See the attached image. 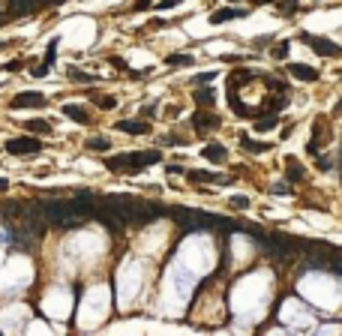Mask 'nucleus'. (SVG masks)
Masks as SVG:
<instances>
[{"instance_id":"nucleus-1","label":"nucleus","mask_w":342,"mask_h":336,"mask_svg":"<svg viewBox=\"0 0 342 336\" xmlns=\"http://www.w3.org/2000/svg\"><path fill=\"white\" fill-rule=\"evenodd\" d=\"M153 162H159V150H147V153H123V156H111L105 165L111 168V171H129V174H135V171H141L144 165H153Z\"/></svg>"},{"instance_id":"nucleus-2","label":"nucleus","mask_w":342,"mask_h":336,"mask_svg":"<svg viewBox=\"0 0 342 336\" xmlns=\"http://www.w3.org/2000/svg\"><path fill=\"white\" fill-rule=\"evenodd\" d=\"M6 150L12 153V156H33V153H39L42 150V144H39V138H9L6 141Z\"/></svg>"},{"instance_id":"nucleus-3","label":"nucleus","mask_w":342,"mask_h":336,"mask_svg":"<svg viewBox=\"0 0 342 336\" xmlns=\"http://www.w3.org/2000/svg\"><path fill=\"white\" fill-rule=\"evenodd\" d=\"M300 39H303L306 45H312V48H315V54H324V57L339 54V45H336V42H330V39H318V36H309V33H303Z\"/></svg>"},{"instance_id":"nucleus-4","label":"nucleus","mask_w":342,"mask_h":336,"mask_svg":"<svg viewBox=\"0 0 342 336\" xmlns=\"http://www.w3.org/2000/svg\"><path fill=\"white\" fill-rule=\"evenodd\" d=\"M9 105H12V108H42V105H45V96H42V93L27 90V93H18Z\"/></svg>"},{"instance_id":"nucleus-5","label":"nucleus","mask_w":342,"mask_h":336,"mask_svg":"<svg viewBox=\"0 0 342 336\" xmlns=\"http://www.w3.org/2000/svg\"><path fill=\"white\" fill-rule=\"evenodd\" d=\"M192 126H195V132H198V135H204V132L216 129V117H213V114H207V111H198V114L192 117Z\"/></svg>"},{"instance_id":"nucleus-6","label":"nucleus","mask_w":342,"mask_h":336,"mask_svg":"<svg viewBox=\"0 0 342 336\" xmlns=\"http://www.w3.org/2000/svg\"><path fill=\"white\" fill-rule=\"evenodd\" d=\"M117 129L120 132H129V135H147L150 132V123H144V120H120Z\"/></svg>"},{"instance_id":"nucleus-7","label":"nucleus","mask_w":342,"mask_h":336,"mask_svg":"<svg viewBox=\"0 0 342 336\" xmlns=\"http://www.w3.org/2000/svg\"><path fill=\"white\" fill-rule=\"evenodd\" d=\"M288 72H291L294 78H300V81H315V78H318V72H315L312 66H306V63H291Z\"/></svg>"},{"instance_id":"nucleus-8","label":"nucleus","mask_w":342,"mask_h":336,"mask_svg":"<svg viewBox=\"0 0 342 336\" xmlns=\"http://www.w3.org/2000/svg\"><path fill=\"white\" fill-rule=\"evenodd\" d=\"M186 177L192 180V183H225V177L222 174H213V171H186Z\"/></svg>"},{"instance_id":"nucleus-9","label":"nucleus","mask_w":342,"mask_h":336,"mask_svg":"<svg viewBox=\"0 0 342 336\" xmlns=\"http://www.w3.org/2000/svg\"><path fill=\"white\" fill-rule=\"evenodd\" d=\"M285 168H288V171H285V174H288V180H303V174H306V171H303V165H300L294 156H288V159H285Z\"/></svg>"},{"instance_id":"nucleus-10","label":"nucleus","mask_w":342,"mask_h":336,"mask_svg":"<svg viewBox=\"0 0 342 336\" xmlns=\"http://www.w3.org/2000/svg\"><path fill=\"white\" fill-rule=\"evenodd\" d=\"M243 15V9H216L213 15H210V21L213 24H222V21H228V18H240Z\"/></svg>"},{"instance_id":"nucleus-11","label":"nucleus","mask_w":342,"mask_h":336,"mask_svg":"<svg viewBox=\"0 0 342 336\" xmlns=\"http://www.w3.org/2000/svg\"><path fill=\"white\" fill-rule=\"evenodd\" d=\"M240 144H243V150L246 153H264V150H270V144H264V141H252V138H240Z\"/></svg>"},{"instance_id":"nucleus-12","label":"nucleus","mask_w":342,"mask_h":336,"mask_svg":"<svg viewBox=\"0 0 342 336\" xmlns=\"http://www.w3.org/2000/svg\"><path fill=\"white\" fill-rule=\"evenodd\" d=\"M210 162H225V147H219V144H210V147H204L201 150Z\"/></svg>"},{"instance_id":"nucleus-13","label":"nucleus","mask_w":342,"mask_h":336,"mask_svg":"<svg viewBox=\"0 0 342 336\" xmlns=\"http://www.w3.org/2000/svg\"><path fill=\"white\" fill-rule=\"evenodd\" d=\"M9 3H12V12H15V15H27V12L36 6V0H9Z\"/></svg>"},{"instance_id":"nucleus-14","label":"nucleus","mask_w":342,"mask_h":336,"mask_svg":"<svg viewBox=\"0 0 342 336\" xmlns=\"http://www.w3.org/2000/svg\"><path fill=\"white\" fill-rule=\"evenodd\" d=\"M63 114L72 117V120H78V123H87V114H84V108H78V105H66Z\"/></svg>"},{"instance_id":"nucleus-15","label":"nucleus","mask_w":342,"mask_h":336,"mask_svg":"<svg viewBox=\"0 0 342 336\" xmlns=\"http://www.w3.org/2000/svg\"><path fill=\"white\" fill-rule=\"evenodd\" d=\"M276 126V114L270 117V114H264V117H258V123H255V129L258 132H267V129H273Z\"/></svg>"},{"instance_id":"nucleus-16","label":"nucleus","mask_w":342,"mask_h":336,"mask_svg":"<svg viewBox=\"0 0 342 336\" xmlns=\"http://www.w3.org/2000/svg\"><path fill=\"white\" fill-rule=\"evenodd\" d=\"M192 57L189 54H168V66H189Z\"/></svg>"},{"instance_id":"nucleus-17","label":"nucleus","mask_w":342,"mask_h":336,"mask_svg":"<svg viewBox=\"0 0 342 336\" xmlns=\"http://www.w3.org/2000/svg\"><path fill=\"white\" fill-rule=\"evenodd\" d=\"M195 102H198V105H204V108H207V105H213V90H198V93H195Z\"/></svg>"},{"instance_id":"nucleus-18","label":"nucleus","mask_w":342,"mask_h":336,"mask_svg":"<svg viewBox=\"0 0 342 336\" xmlns=\"http://www.w3.org/2000/svg\"><path fill=\"white\" fill-rule=\"evenodd\" d=\"M282 105H285V99H282V96H270V99L264 102V111H273V114H276Z\"/></svg>"},{"instance_id":"nucleus-19","label":"nucleus","mask_w":342,"mask_h":336,"mask_svg":"<svg viewBox=\"0 0 342 336\" xmlns=\"http://www.w3.org/2000/svg\"><path fill=\"white\" fill-rule=\"evenodd\" d=\"M27 129H30V132H51L48 120H30V123H27Z\"/></svg>"},{"instance_id":"nucleus-20","label":"nucleus","mask_w":342,"mask_h":336,"mask_svg":"<svg viewBox=\"0 0 342 336\" xmlns=\"http://www.w3.org/2000/svg\"><path fill=\"white\" fill-rule=\"evenodd\" d=\"M87 147H90V150H96V153H102V150H108L111 144H108L105 138H90V141H87Z\"/></svg>"},{"instance_id":"nucleus-21","label":"nucleus","mask_w":342,"mask_h":336,"mask_svg":"<svg viewBox=\"0 0 342 336\" xmlns=\"http://www.w3.org/2000/svg\"><path fill=\"white\" fill-rule=\"evenodd\" d=\"M228 102H231V108H234V114H240V117H249V108H246L243 102H237V96H231Z\"/></svg>"},{"instance_id":"nucleus-22","label":"nucleus","mask_w":342,"mask_h":336,"mask_svg":"<svg viewBox=\"0 0 342 336\" xmlns=\"http://www.w3.org/2000/svg\"><path fill=\"white\" fill-rule=\"evenodd\" d=\"M228 204H231L234 210H246V207H249V198H243V195H234Z\"/></svg>"},{"instance_id":"nucleus-23","label":"nucleus","mask_w":342,"mask_h":336,"mask_svg":"<svg viewBox=\"0 0 342 336\" xmlns=\"http://www.w3.org/2000/svg\"><path fill=\"white\" fill-rule=\"evenodd\" d=\"M285 54H288V42H279V45L273 48V57H279V60H282Z\"/></svg>"},{"instance_id":"nucleus-24","label":"nucleus","mask_w":342,"mask_h":336,"mask_svg":"<svg viewBox=\"0 0 342 336\" xmlns=\"http://www.w3.org/2000/svg\"><path fill=\"white\" fill-rule=\"evenodd\" d=\"M69 75H72V81H90V75H84L78 69H69Z\"/></svg>"},{"instance_id":"nucleus-25","label":"nucleus","mask_w":342,"mask_h":336,"mask_svg":"<svg viewBox=\"0 0 342 336\" xmlns=\"http://www.w3.org/2000/svg\"><path fill=\"white\" fill-rule=\"evenodd\" d=\"M213 78H216V72H201V75H198V84H201V81H204V84H210Z\"/></svg>"},{"instance_id":"nucleus-26","label":"nucleus","mask_w":342,"mask_h":336,"mask_svg":"<svg viewBox=\"0 0 342 336\" xmlns=\"http://www.w3.org/2000/svg\"><path fill=\"white\" fill-rule=\"evenodd\" d=\"M99 108H114V96H102L99 99Z\"/></svg>"},{"instance_id":"nucleus-27","label":"nucleus","mask_w":342,"mask_h":336,"mask_svg":"<svg viewBox=\"0 0 342 336\" xmlns=\"http://www.w3.org/2000/svg\"><path fill=\"white\" fill-rule=\"evenodd\" d=\"M294 9H297V0H285L282 3V12H294Z\"/></svg>"},{"instance_id":"nucleus-28","label":"nucleus","mask_w":342,"mask_h":336,"mask_svg":"<svg viewBox=\"0 0 342 336\" xmlns=\"http://www.w3.org/2000/svg\"><path fill=\"white\" fill-rule=\"evenodd\" d=\"M273 192H276V195H288V183H276Z\"/></svg>"},{"instance_id":"nucleus-29","label":"nucleus","mask_w":342,"mask_h":336,"mask_svg":"<svg viewBox=\"0 0 342 336\" xmlns=\"http://www.w3.org/2000/svg\"><path fill=\"white\" fill-rule=\"evenodd\" d=\"M315 165H318L321 171H327V168H330V159H321V156H318V159H315Z\"/></svg>"},{"instance_id":"nucleus-30","label":"nucleus","mask_w":342,"mask_h":336,"mask_svg":"<svg viewBox=\"0 0 342 336\" xmlns=\"http://www.w3.org/2000/svg\"><path fill=\"white\" fill-rule=\"evenodd\" d=\"M147 6H150V0H138V6H135V9H147Z\"/></svg>"},{"instance_id":"nucleus-31","label":"nucleus","mask_w":342,"mask_h":336,"mask_svg":"<svg viewBox=\"0 0 342 336\" xmlns=\"http://www.w3.org/2000/svg\"><path fill=\"white\" fill-rule=\"evenodd\" d=\"M339 111H342V99H339V102H336V114H339Z\"/></svg>"},{"instance_id":"nucleus-32","label":"nucleus","mask_w":342,"mask_h":336,"mask_svg":"<svg viewBox=\"0 0 342 336\" xmlns=\"http://www.w3.org/2000/svg\"><path fill=\"white\" fill-rule=\"evenodd\" d=\"M0 189H6V180H0Z\"/></svg>"},{"instance_id":"nucleus-33","label":"nucleus","mask_w":342,"mask_h":336,"mask_svg":"<svg viewBox=\"0 0 342 336\" xmlns=\"http://www.w3.org/2000/svg\"><path fill=\"white\" fill-rule=\"evenodd\" d=\"M252 3H264V0H252Z\"/></svg>"},{"instance_id":"nucleus-34","label":"nucleus","mask_w":342,"mask_h":336,"mask_svg":"<svg viewBox=\"0 0 342 336\" xmlns=\"http://www.w3.org/2000/svg\"><path fill=\"white\" fill-rule=\"evenodd\" d=\"M339 75H342V72H339Z\"/></svg>"}]
</instances>
